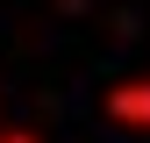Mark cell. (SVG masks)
<instances>
[{
	"instance_id": "1",
	"label": "cell",
	"mask_w": 150,
	"mask_h": 143,
	"mask_svg": "<svg viewBox=\"0 0 150 143\" xmlns=\"http://www.w3.org/2000/svg\"><path fill=\"white\" fill-rule=\"evenodd\" d=\"M107 115H115V122H129V129H150V79L115 86V93H107Z\"/></svg>"
},
{
	"instance_id": "2",
	"label": "cell",
	"mask_w": 150,
	"mask_h": 143,
	"mask_svg": "<svg viewBox=\"0 0 150 143\" xmlns=\"http://www.w3.org/2000/svg\"><path fill=\"white\" fill-rule=\"evenodd\" d=\"M0 143H36V136L29 129H0Z\"/></svg>"
}]
</instances>
